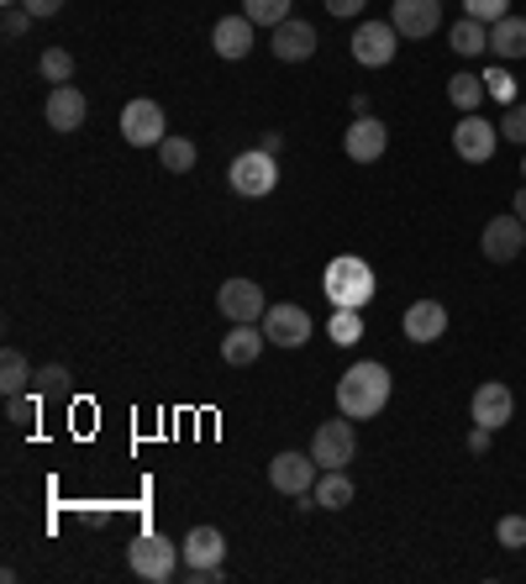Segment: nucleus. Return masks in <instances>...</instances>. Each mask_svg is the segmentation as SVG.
<instances>
[{
    "label": "nucleus",
    "mask_w": 526,
    "mask_h": 584,
    "mask_svg": "<svg viewBox=\"0 0 526 584\" xmlns=\"http://www.w3.org/2000/svg\"><path fill=\"white\" fill-rule=\"evenodd\" d=\"M390 406V369L384 363H352L348 374L337 380V410L352 421H369Z\"/></svg>",
    "instance_id": "obj_1"
},
{
    "label": "nucleus",
    "mask_w": 526,
    "mask_h": 584,
    "mask_svg": "<svg viewBox=\"0 0 526 584\" xmlns=\"http://www.w3.org/2000/svg\"><path fill=\"white\" fill-rule=\"evenodd\" d=\"M322 295L343 311H363L374 300V269L358 259V253H337L322 274Z\"/></svg>",
    "instance_id": "obj_2"
},
{
    "label": "nucleus",
    "mask_w": 526,
    "mask_h": 584,
    "mask_svg": "<svg viewBox=\"0 0 526 584\" xmlns=\"http://www.w3.org/2000/svg\"><path fill=\"white\" fill-rule=\"evenodd\" d=\"M179 553L184 548H175L164 532H143V537H132V548H127V563H132V574L147 584H169L179 569Z\"/></svg>",
    "instance_id": "obj_3"
},
{
    "label": "nucleus",
    "mask_w": 526,
    "mask_h": 584,
    "mask_svg": "<svg viewBox=\"0 0 526 584\" xmlns=\"http://www.w3.org/2000/svg\"><path fill=\"white\" fill-rule=\"evenodd\" d=\"M232 190L237 195H248V201H263V195H274V184H279V164H274V153H263V147H248V153H237L232 158Z\"/></svg>",
    "instance_id": "obj_4"
},
{
    "label": "nucleus",
    "mask_w": 526,
    "mask_h": 584,
    "mask_svg": "<svg viewBox=\"0 0 526 584\" xmlns=\"http://www.w3.org/2000/svg\"><path fill=\"white\" fill-rule=\"evenodd\" d=\"M316 479H322V464L311 458V453H279L274 464H268V485L279 490V496H311L316 490Z\"/></svg>",
    "instance_id": "obj_5"
},
{
    "label": "nucleus",
    "mask_w": 526,
    "mask_h": 584,
    "mask_svg": "<svg viewBox=\"0 0 526 584\" xmlns=\"http://www.w3.org/2000/svg\"><path fill=\"white\" fill-rule=\"evenodd\" d=\"M352 453H358V438H352V416H337V421H322L316 438H311V458L322 468H348Z\"/></svg>",
    "instance_id": "obj_6"
},
{
    "label": "nucleus",
    "mask_w": 526,
    "mask_h": 584,
    "mask_svg": "<svg viewBox=\"0 0 526 584\" xmlns=\"http://www.w3.org/2000/svg\"><path fill=\"white\" fill-rule=\"evenodd\" d=\"M259 326L274 348H306L311 343V311L306 306H268Z\"/></svg>",
    "instance_id": "obj_7"
},
{
    "label": "nucleus",
    "mask_w": 526,
    "mask_h": 584,
    "mask_svg": "<svg viewBox=\"0 0 526 584\" xmlns=\"http://www.w3.org/2000/svg\"><path fill=\"white\" fill-rule=\"evenodd\" d=\"M121 138L132 147H158L169 132H164V106L158 100H127L121 111Z\"/></svg>",
    "instance_id": "obj_8"
},
{
    "label": "nucleus",
    "mask_w": 526,
    "mask_h": 584,
    "mask_svg": "<svg viewBox=\"0 0 526 584\" xmlns=\"http://www.w3.org/2000/svg\"><path fill=\"white\" fill-rule=\"evenodd\" d=\"M453 153H458L464 164H490V158H495V121L468 111V117L453 127Z\"/></svg>",
    "instance_id": "obj_9"
},
{
    "label": "nucleus",
    "mask_w": 526,
    "mask_h": 584,
    "mask_svg": "<svg viewBox=\"0 0 526 584\" xmlns=\"http://www.w3.org/2000/svg\"><path fill=\"white\" fill-rule=\"evenodd\" d=\"M390 27L401 37H432L442 27V0H390Z\"/></svg>",
    "instance_id": "obj_10"
},
{
    "label": "nucleus",
    "mask_w": 526,
    "mask_h": 584,
    "mask_svg": "<svg viewBox=\"0 0 526 584\" xmlns=\"http://www.w3.org/2000/svg\"><path fill=\"white\" fill-rule=\"evenodd\" d=\"M395 37L401 32L390 27V22H363V27L352 32V59L363 63V69H384V63L395 59V48H401Z\"/></svg>",
    "instance_id": "obj_11"
},
{
    "label": "nucleus",
    "mask_w": 526,
    "mask_h": 584,
    "mask_svg": "<svg viewBox=\"0 0 526 584\" xmlns=\"http://www.w3.org/2000/svg\"><path fill=\"white\" fill-rule=\"evenodd\" d=\"M468 410H474V427H490V432H500V427L516 416V395H511L500 380H490V384H479V390H474Z\"/></svg>",
    "instance_id": "obj_12"
},
{
    "label": "nucleus",
    "mask_w": 526,
    "mask_h": 584,
    "mask_svg": "<svg viewBox=\"0 0 526 584\" xmlns=\"http://www.w3.org/2000/svg\"><path fill=\"white\" fill-rule=\"evenodd\" d=\"M479 242H485V259L490 263H511L526 248V222L522 216H495V222L485 227Z\"/></svg>",
    "instance_id": "obj_13"
},
{
    "label": "nucleus",
    "mask_w": 526,
    "mask_h": 584,
    "mask_svg": "<svg viewBox=\"0 0 526 584\" xmlns=\"http://www.w3.org/2000/svg\"><path fill=\"white\" fill-rule=\"evenodd\" d=\"M216 306L232 317V322H263V311H268V300L253 279H227L222 295H216Z\"/></svg>",
    "instance_id": "obj_14"
},
{
    "label": "nucleus",
    "mask_w": 526,
    "mask_h": 584,
    "mask_svg": "<svg viewBox=\"0 0 526 584\" xmlns=\"http://www.w3.org/2000/svg\"><path fill=\"white\" fill-rule=\"evenodd\" d=\"M401 326H406L410 343H438V337H447V306L442 300H410Z\"/></svg>",
    "instance_id": "obj_15"
},
{
    "label": "nucleus",
    "mask_w": 526,
    "mask_h": 584,
    "mask_svg": "<svg viewBox=\"0 0 526 584\" xmlns=\"http://www.w3.org/2000/svg\"><path fill=\"white\" fill-rule=\"evenodd\" d=\"M343 147H348L352 164H374V158H384V147H390V132H384V121H374V117H352Z\"/></svg>",
    "instance_id": "obj_16"
},
{
    "label": "nucleus",
    "mask_w": 526,
    "mask_h": 584,
    "mask_svg": "<svg viewBox=\"0 0 526 584\" xmlns=\"http://www.w3.org/2000/svg\"><path fill=\"white\" fill-rule=\"evenodd\" d=\"M268 48H274V59L279 63H306L311 53H316V27H311V22H279Z\"/></svg>",
    "instance_id": "obj_17"
},
{
    "label": "nucleus",
    "mask_w": 526,
    "mask_h": 584,
    "mask_svg": "<svg viewBox=\"0 0 526 584\" xmlns=\"http://www.w3.org/2000/svg\"><path fill=\"white\" fill-rule=\"evenodd\" d=\"M85 117H89L85 95L74 85H53V95H48V127H53V132H80Z\"/></svg>",
    "instance_id": "obj_18"
},
{
    "label": "nucleus",
    "mask_w": 526,
    "mask_h": 584,
    "mask_svg": "<svg viewBox=\"0 0 526 584\" xmlns=\"http://www.w3.org/2000/svg\"><path fill=\"white\" fill-rule=\"evenodd\" d=\"M263 343H268V337H263L259 322H232V332L222 337V358H227L232 369H248V363L263 353Z\"/></svg>",
    "instance_id": "obj_19"
},
{
    "label": "nucleus",
    "mask_w": 526,
    "mask_h": 584,
    "mask_svg": "<svg viewBox=\"0 0 526 584\" xmlns=\"http://www.w3.org/2000/svg\"><path fill=\"white\" fill-rule=\"evenodd\" d=\"M211 48L232 63L248 59V53H253V22H248V16H222L216 32H211Z\"/></svg>",
    "instance_id": "obj_20"
},
{
    "label": "nucleus",
    "mask_w": 526,
    "mask_h": 584,
    "mask_svg": "<svg viewBox=\"0 0 526 584\" xmlns=\"http://www.w3.org/2000/svg\"><path fill=\"white\" fill-rule=\"evenodd\" d=\"M227 558V537L216 532V526H190V537H184V563L190 569H216Z\"/></svg>",
    "instance_id": "obj_21"
},
{
    "label": "nucleus",
    "mask_w": 526,
    "mask_h": 584,
    "mask_svg": "<svg viewBox=\"0 0 526 584\" xmlns=\"http://www.w3.org/2000/svg\"><path fill=\"white\" fill-rule=\"evenodd\" d=\"M490 48H495V59H526V16H500L495 27H490Z\"/></svg>",
    "instance_id": "obj_22"
},
{
    "label": "nucleus",
    "mask_w": 526,
    "mask_h": 584,
    "mask_svg": "<svg viewBox=\"0 0 526 584\" xmlns=\"http://www.w3.org/2000/svg\"><path fill=\"white\" fill-rule=\"evenodd\" d=\"M352 479L343 474V468H322V479H316V490H311V500L322 505V511H343V505H352Z\"/></svg>",
    "instance_id": "obj_23"
},
{
    "label": "nucleus",
    "mask_w": 526,
    "mask_h": 584,
    "mask_svg": "<svg viewBox=\"0 0 526 584\" xmlns=\"http://www.w3.org/2000/svg\"><path fill=\"white\" fill-rule=\"evenodd\" d=\"M447 43H453V53H464V59H479V53L490 48V27H485V22H474V16H464V22H453Z\"/></svg>",
    "instance_id": "obj_24"
},
{
    "label": "nucleus",
    "mask_w": 526,
    "mask_h": 584,
    "mask_svg": "<svg viewBox=\"0 0 526 584\" xmlns=\"http://www.w3.org/2000/svg\"><path fill=\"white\" fill-rule=\"evenodd\" d=\"M27 384H32L27 358L16 348H5L0 353V390H5V401H11V395H27Z\"/></svg>",
    "instance_id": "obj_25"
},
{
    "label": "nucleus",
    "mask_w": 526,
    "mask_h": 584,
    "mask_svg": "<svg viewBox=\"0 0 526 584\" xmlns=\"http://www.w3.org/2000/svg\"><path fill=\"white\" fill-rule=\"evenodd\" d=\"M447 100L458 106V111H479V100H485V74H453L447 80Z\"/></svg>",
    "instance_id": "obj_26"
},
{
    "label": "nucleus",
    "mask_w": 526,
    "mask_h": 584,
    "mask_svg": "<svg viewBox=\"0 0 526 584\" xmlns=\"http://www.w3.org/2000/svg\"><path fill=\"white\" fill-rule=\"evenodd\" d=\"M326 337H332L337 348H352V343L363 337V311H343V306H332V322H326Z\"/></svg>",
    "instance_id": "obj_27"
},
{
    "label": "nucleus",
    "mask_w": 526,
    "mask_h": 584,
    "mask_svg": "<svg viewBox=\"0 0 526 584\" xmlns=\"http://www.w3.org/2000/svg\"><path fill=\"white\" fill-rule=\"evenodd\" d=\"M158 158H164L169 175H190V169H195V143H190V138H164V143H158Z\"/></svg>",
    "instance_id": "obj_28"
},
{
    "label": "nucleus",
    "mask_w": 526,
    "mask_h": 584,
    "mask_svg": "<svg viewBox=\"0 0 526 584\" xmlns=\"http://www.w3.org/2000/svg\"><path fill=\"white\" fill-rule=\"evenodd\" d=\"M242 16L253 27H279V22H290V0H242Z\"/></svg>",
    "instance_id": "obj_29"
},
{
    "label": "nucleus",
    "mask_w": 526,
    "mask_h": 584,
    "mask_svg": "<svg viewBox=\"0 0 526 584\" xmlns=\"http://www.w3.org/2000/svg\"><path fill=\"white\" fill-rule=\"evenodd\" d=\"M485 95H495L500 106H516V80H511L505 63H490V69H485Z\"/></svg>",
    "instance_id": "obj_30"
},
{
    "label": "nucleus",
    "mask_w": 526,
    "mask_h": 584,
    "mask_svg": "<svg viewBox=\"0 0 526 584\" xmlns=\"http://www.w3.org/2000/svg\"><path fill=\"white\" fill-rule=\"evenodd\" d=\"M37 69H43V80H48V85H69V80H74V59H69L63 48H48Z\"/></svg>",
    "instance_id": "obj_31"
},
{
    "label": "nucleus",
    "mask_w": 526,
    "mask_h": 584,
    "mask_svg": "<svg viewBox=\"0 0 526 584\" xmlns=\"http://www.w3.org/2000/svg\"><path fill=\"white\" fill-rule=\"evenodd\" d=\"M464 16L485 22V27H495L500 16H511V0H464Z\"/></svg>",
    "instance_id": "obj_32"
},
{
    "label": "nucleus",
    "mask_w": 526,
    "mask_h": 584,
    "mask_svg": "<svg viewBox=\"0 0 526 584\" xmlns=\"http://www.w3.org/2000/svg\"><path fill=\"white\" fill-rule=\"evenodd\" d=\"M500 138H505V143H522V147H526V100H516V106H505V121H500Z\"/></svg>",
    "instance_id": "obj_33"
},
{
    "label": "nucleus",
    "mask_w": 526,
    "mask_h": 584,
    "mask_svg": "<svg viewBox=\"0 0 526 584\" xmlns=\"http://www.w3.org/2000/svg\"><path fill=\"white\" fill-rule=\"evenodd\" d=\"M495 537H500V548H526V516H500V526H495Z\"/></svg>",
    "instance_id": "obj_34"
},
{
    "label": "nucleus",
    "mask_w": 526,
    "mask_h": 584,
    "mask_svg": "<svg viewBox=\"0 0 526 584\" xmlns=\"http://www.w3.org/2000/svg\"><path fill=\"white\" fill-rule=\"evenodd\" d=\"M5 421L32 427V421H37V395H11V401H5Z\"/></svg>",
    "instance_id": "obj_35"
},
{
    "label": "nucleus",
    "mask_w": 526,
    "mask_h": 584,
    "mask_svg": "<svg viewBox=\"0 0 526 584\" xmlns=\"http://www.w3.org/2000/svg\"><path fill=\"white\" fill-rule=\"evenodd\" d=\"M27 27H32V11L27 5H11V11H5V37H22Z\"/></svg>",
    "instance_id": "obj_36"
},
{
    "label": "nucleus",
    "mask_w": 526,
    "mask_h": 584,
    "mask_svg": "<svg viewBox=\"0 0 526 584\" xmlns=\"http://www.w3.org/2000/svg\"><path fill=\"white\" fill-rule=\"evenodd\" d=\"M363 5H369V0H326V11H332V16H358Z\"/></svg>",
    "instance_id": "obj_37"
},
{
    "label": "nucleus",
    "mask_w": 526,
    "mask_h": 584,
    "mask_svg": "<svg viewBox=\"0 0 526 584\" xmlns=\"http://www.w3.org/2000/svg\"><path fill=\"white\" fill-rule=\"evenodd\" d=\"M22 5H27L32 16H59L63 11V0H22Z\"/></svg>",
    "instance_id": "obj_38"
},
{
    "label": "nucleus",
    "mask_w": 526,
    "mask_h": 584,
    "mask_svg": "<svg viewBox=\"0 0 526 584\" xmlns=\"http://www.w3.org/2000/svg\"><path fill=\"white\" fill-rule=\"evenodd\" d=\"M37 380H43V390H63V380H69V374H63L59 363H48V369H43Z\"/></svg>",
    "instance_id": "obj_39"
},
{
    "label": "nucleus",
    "mask_w": 526,
    "mask_h": 584,
    "mask_svg": "<svg viewBox=\"0 0 526 584\" xmlns=\"http://www.w3.org/2000/svg\"><path fill=\"white\" fill-rule=\"evenodd\" d=\"M485 448H490V427H474L468 432V453H485Z\"/></svg>",
    "instance_id": "obj_40"
},
{
    "label": "nucleus",
    "mask_w": 526,
    "mask_h": 584,
    "mask_svg": "<svg viewBox=\"0 0 526 584\" xmlns=\"http://www.w3.org/2000/svg\"><path fill=\"white\" fill-rule=\"evenodd\" d=\"M259 147H263V153H274V158H279V147H285V138H279V132H263Z\"/></svg>",
    "instance_id": "obj_41"
},
{
    "label": "nucleus",
    "mask_w": 526,
    "mask_h": 584,
    "mask_svg": "<svg viewBox=\"0 0 526 584\" xmlns=\"http://www.w3.org/2000/svg\"><path fill=\"white\" fill-rule=\"evenodd\" d=\"M511 211H516V216H522V222H526V184H522V190H516V205H511Z\"/></svg>",
    "instance_id": "obj_42"
},
{
    "label": "nucleus",
    "mask_w": 526,
    "mask_h": 584,
    "mask_svg": "<svg viewBox=\"0 0 526 584\" xmlns=\"http://www.w3.org/2000/svg\"><path fill=\"white\" fill-rule=\"evenodd\" d=\"M522 175H526V158H522Z\"/></svg>",
    "instance_id": "obj_43"
}]
</instances>
